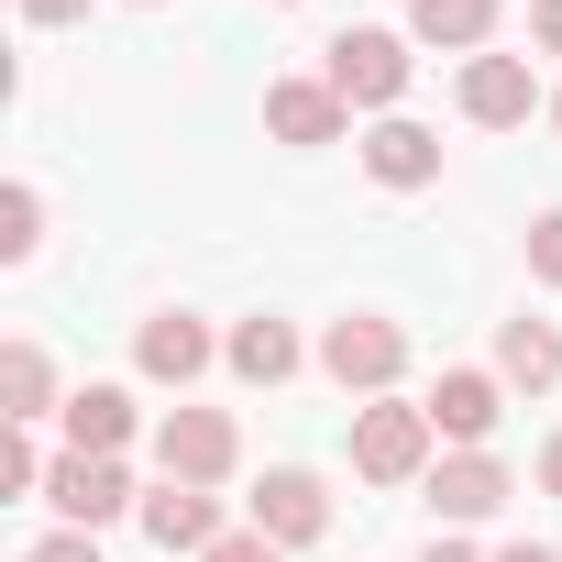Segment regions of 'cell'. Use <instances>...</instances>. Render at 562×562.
Wrapping results in <instances>:
<instances>
[{
	"label": "cell",
	"mask_w": 562,
	"mask_h": 562,
	"mask_svg": "<svg viewBox=\"0 0 562 562\" xmlns=\"http://www.w3.org/2000/svg\"><path fill=\"white\" fill-rule=\"evenodd\" d=\"M265 133H276V144H299V155H321V144L353 133V111H342L331 78H265Z\"/></svg>",
	"instance_id": "30bf717a"
},
{
	"label": "cell",
	"mask_w": 562,
	"mask_h": 562,
	"mask_svg": "<svg viewBox=\"0 0 562 562\" xmlns=\"http://www.w3.org/2000/svg\"><path fill=\"white\" fill-rule=\"evenodd\" d=\"M144 12H166V0H144Z\"/></svg>",
	"instance_id": "4dcf8cb0"
},
{
	"label": "cell",
	"mask_w": 562,
	"mask_h": 562,
	"mask_svg": "<svg viewBox=\"0 0 562 562\" xmlns=\"http://www.w3.org/2000/svg\"><path fill=\"white\" fill-rule=\"evenodd\" d=\"M321 78L342 89V111H397L408 100V78H419V56H408V34H386V23H353V34H331L321 45Z\"/></svg>",
	"instance_id": "7a4b0ae2"
},
{
	"label": "cell",
	"mask_w": 562,
	"mask_h": 562,
	"mask_svg": "<svg viewBox=\"0 0 562 562\" xmlns=\"http://www.w3.org/2000/svg\"><path fill=\"white\" fill-rule=\"evenodd\" d=\"M551 133H562V89H551Z\"/></svg>",
	"instance_id": "f1b7e54d"
},
{
	"label": "cell",
	"mask_w": 562,
	"mask_h": 562,
	"mask_svg": "<svg viewBox=\"0 0 562 562\" xmlns=\"http://www.w3.org/2000/svg\"><path fill=\"white\" fill-rule=\"evenodd\" d=\"M155 474L221 496V485L243 474V430H232V408H166V419H155Z\"/></svg>",
	"instance_id": "277c9868"
},
{
	"label": "cell",
	"mask_w": 562,
	"mask_h": 562,
	"mask_svg": "<svg viewBox=\"0 0 562 562\" xmlns=\"http://www.w3.org/2000/svg\"><path fill=\"white\" fill-rule=\"evenodd\" d=\"M419 408H430L441 452H485L496 419H507V375H496V364H441V386H430Z\"/></svg>",
	"instance_id": "ba28073f"
},
{
	"label": "cell",
	"mask_w": 562,
	"mask_h": 562,
	"mask_svg": "<svg viewBox=\"0 0 562 562\" xmlns=\"http://www.w3.org/2000/svg\"><path fill=\"white\" fill-rule=\"evenodd\" d=\"M45 474H56V452H45L34 430H12V441H0V496H45Z\"/></svg>",
	"instance_id": "ffe728a7"
},
{
	"label": "cell",
	"mask_w": 562,
	"mask_h": 562,
	"mask_svg": "<svg viewBox=\"0 0 562 562\" xmlns=\"http://www.w3.org/2000/svg\"><path fill=\"white\" fill-rule=\"evenodd\" d=\"M243 507H254L243 529H265L276 551H321L331 540V474H310V463H265V485Z\"/></svg>",
	"instance_id": "8992f818"
},
{
	"label": "cell",
	"mask_w": 562,
	"mask_h": 562,
	"mask_svg": "<svg viewBox=\"0 0 562 562\" xmlns=\"http://www.w3.org/2000/svg\"><path fill=\"white\" fill-rule=\"evenodd\" d=\"M23 562H100V529H45Z\"/></svg>",
	"instance_id": "7402d4cb"
},
{
	"label": "cell",
	"mask_w": 562,
	"mask_h": 562,
	"mask_svg": "<svg viewBox=\"0 0 562 562\" xmlns=\"http://www.w3.org/2000/svg\"><path fill=\"white\" fill-rule=\"evenodd\" d=\"M210 562H288V551H276V540H265V529H232V540H221V551H210Z\"/></svg>",
	"instance_id": "d4e9b609"
},
{
	"label": "cell",
	"mask_w": 562,
	"mask_h": 562,
	"mask_svg": "<svg viewBox=\"0 0 562 562\" xmlns=\"http://www.w3.org/2000/svg\"><path fill=\"white\" fill-rule=\"evenodd\" d=\"M540 496H562V430L540 441Z\"/></svg>",
	"instance_id": "4316f807"
},
{
	"label": "cell",
	"mask_w": 562,
	"mask_h": 562,
	"mask_svg": "<svg viewBox=\"0 0 562 562\" xmlns=\"http://www.w3.org/2000/svg\"><path fill=\"white\" fill-rule=\"evenodd\" d=\"M452 100H463V122H474V133H518L529 111H551V89H540V67H529V56H463Z\"/></svg>",
	"instance_id": "52a82bcc"
},
{
	"label": "cell",
	"mask_w": 562,
	"mask_h": 562,
	"mask_svg": "<svg viewBox=\"0 0 562 562\" xmlns=\"http://www.w3.org/2000/svg\"><path fill=\"white\" fill-rule=\"evenodd\" d=\"M353 155H364V177H375V188H397V199H408V188H441V133H430V122H408V111L364 122V144H353Z\"/></svg>",
	"instance_id": "8fae6325"
},
{
	"label": "cell",
	"mask_w": 562,
	"mask_h": 562,
	"mask_svg": "<svg viewBox=\"0 0 562 562\" xmlns=\"http://www.w3.org/2000/svg\"><path fill=\"white\" fill-rule=\"evenodd\" d=\"M529 276L562 299V210H540V221H529Z\"/></svg>",
	"instance_id": "44dd1931"
},
{
	"label": "cell",
	"mask_w": 562,
	"mask_h": 562,
	"mask_svg": "<svg viewBox=\"0 0 562 562\" xmlns=\"http://www.w3.org/2000/svg\"><path fill=\"white\" fill-rule=\"evenodd\" d=\"M34 254H45V188L12 177L0 188V265H34Z\"/></svg>",
	"instance_id": "d6986e66"
},
{
	"label": "cell",
	"mask_w": 562,
	"mask_h": 562,
	"mask_svg": "<svg viewBox=\"0 0 562 562\" xmlns=\"http://www.w3.org/2000/svg\"><path fill=\"white\" fill-rule=\"evenodd\" d=\"M265 12H299V0H265Z\"/></svg>",
	"instance_id": "f546056e"
},
{
	"label": "cell",
	"mask_w": 562,
	"mask_h": 562,
	"mask_svg": "<svg viewBox=\"0 0 562 562\" xmlns=\"http://www.w3.org/2000/svg\"><path fill=\"white\" fill-rule=\"evenodd\" d=\"M496 23L507 0H408V45L430 56H496Z\"/></svg>",
	"instance_id": "9a60e30c"
},
{
	"label": "cell",
	"mask_w": 562,
	"mask_h": 562,
	"mask_svg": "<svg viewBox=\"0 0 562 562\" xmlns=\"http://www.w3.org/2000/svg\"><path fill=\"white\" fill-rule=\"evenodd\" d=\"M144 540H155L166 562H210L232 529H221V496H210V485H166V474H155V485H144Z\"/></svg>",
	"instance_id": "9c48e42d"
},
{
	"label": "cell",
	"mask_w": 562,
	"mask_h": 562,
	"mask_svg": "<svg viewBox=\"0 0 562 562\" xmlns=\"http://www.w3.org/2000/svg\"><path fill=\"white\" fill-rule=\"evenodd\" d=\"M12 12H23L34 34H56V23H89V12H100V0H12Z\"/></svg>",
	"instance_id": "603a6c76"
},
{
	"label": "cell",
	"mask_w": 562,
	"mask_h": 562,
	"mask_svg": "<svg viewBox=\"0 0 562 562\" xmlns=\"http://www.w3.org/2000/svg\"><path fill=\"white\" fill-rule=\"evenodd\" d=\"M221 364H232L243 386H288L299 364H321V342H299L276 310H254V321H232V331H221Z\"/></svg>",
	"instance_id": "5bb4252c"
},
{
	"label": "cell",
	"mask_w": 562,
	"mask_h": 562,
	"mask_svg": "<svg viewBox=\"0 0 562 562\" xmlns=\"http://www.w3.org/2000/svg\"><path fill=\"white\" fill-rule=\"evenodd\" d=\"M496 562H562V551H551V540H507Z\"/></svg>",
	"instance_id": "83f0119b"
},
{
	"label": "cell",
	"mask_w": 562,
	"mask_h": 562,
	"mask_svg": "<svg viewBox=\"0 0 562 562\" xmlns=\"http://www.w3.org/2000/svg\"><path fill=\"white\" fill-rule=\"evenodd\" d=\"M419 562H485V551H474V540H463V529H441V540H430V551H419Z\"/></svg>",
	"instance_id": "484cf974"
},
{
	"label": "cell",
	"mask_w": 562,
	"mask_h": 562,
	"mask_svg": "<svg viewBox=\"0 0 562 562\" xmlns=\"http://www.w3.org/2000/svg\"><path fill=\"white\" fill-rule=\"evenodd\" d=\"M529 56H562V0H529Z\"/></svg>",
	"instance_id": "cb8c5ba5"
},
{
	"label": "cell",
	"mask_w": 562,
	"mask_h": 562,
	"mask_svg": "<svg viewBox=\"0 0 562 562\" xmlns=\"http://www.w3.org/2000/svg\"><path fill=\"white\" fill-rule=\"evenodd\" d=\"M133 364H144L155 386H199V375L221 364V331H210L199 310H155V321L133 331Z\"/></svg>",
	"instance_id": "7c38bea8"
},
{
	"label": "cell",
	"mask_w": 562,
	"mask_h": 562,
	"mask_svg": "<svg viewBox=\"0 0 562 562\" xmlns=\"http://www.w3.org/2000/svg\"><path fill=\"white\" fill-rule=\"evenodd\" d=\"M430 463H441V430H430L419 397H364L353 408V474L364 485H430Z\"/></svg>",
	"instance_id": "6da1fadb"
},
{
	"label": "cell",
	"mask_w": 562,
	"mask_h": 562,
	"mask_svg": "<svg viewBox=\"0 0 562 562\" xmlns=\"http://www.w3.org/2000/svg\"><path fill=\"white\" fill-rule=\"evenodd\" d=\"M45 507H56V529H111V518H144V485H133V463L111 452H56V474H45Z\"/></svg>",
	"instance_id": "5b68a950"
},
{
	"label": "cell",
	"mask_w": 562,
	"mask_h": 562,
	"mask_svg": "<svg viewBox=\"0 0 562 562\" xmlns=\"http://www.w3.org/2000/svg\"><path fill=\"white\" fill-rule=\"evenodd\" d=\"M56 430H67V452H100V463H111V452L144 430V408H133V386H111V375H100V386H78V397H67V419H56Z\"/></svg>",
	"instance_id": "e0dca14e"
},
{
	"label": "cell",
	"mask_w": 562,
	"mask_h": 562,
	"mask_svg": "<svg viewBox=\"0 0 562 562\" xmlns=\"http://www.w3.org/2000/svg\"><path fill=\"white\" fill-rule=\"evenodd\" d=\"M518 496V474L496 463V452H441L430 463V507H441V529H474V518H496Z\"/></svg>",
	"instance_id": "4fadbf2b"
},
{
	"label": "cell",
	"mask_w": 562,
	"mask_h": 562,
	"mask_svg": "<svg viewBox=\"0 0 562 562\" xmlns=\"http://www.w3.org/2000/svg\"><path fill=\"white\" fill-rule=\"evenodd\" d=\"M0 419H12V430L67 419V386H56V353L45 342H0Z\"/></svg>",
	"instance_id": "2e32d148"
},
{
	"label": "cell",
	"mask_w": 562,
	"mask_h": 562,
	"mask_svg": "<svg viewBox=\"0 0 562 562\" xmlns=\"http://www.w3.org/2000/svg\"><path fill=\"white\" fill-rule=\"evenodd\" d=\"M321 375L364 408V397H397V375H408V331L386 321V310H342L331 331H321Z\"/></svg>",
	"instance_id": "3957f363"
},
{
	"label": "cell",
	"mask_w": 562,
	"mask_h": 562,
	"mask_svg": "<svg viewBox=\"0 0 562 562\" xmlns=\"http://www.w3.org/2000/svg\"><path fill=\"white\" fill-rule=\"evenodd\" d=\"M496 375H507V397H551L562 386V321H507L496 331Z\"/></svg>",
	"instance_id": "ac0fdd59"
}]
</instances>
